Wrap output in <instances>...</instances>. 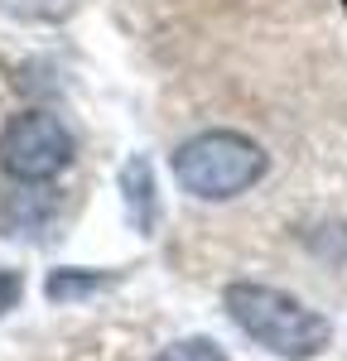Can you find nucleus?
<instances>
[{
  "mask_svg": "<svg viewBox=\"0 0 347 361\" xmlns=\"http://www.w3.org/2000/svg\"><path fill=\"white\" fill-rule=\"evenodd\" d=\"M111 279L116 275H106V270H54L49 284H44V294H49L54 304H78V299H87V294L106 289Z\"/></svg>",
  "mask_w": 347,
  "mask_h": 361,
  "instance_id": "5",
  "label": "nucleus"
},
{
  "mask_svg": "<svg viewBox=\"0 0 347 361\" xmlns=\"http://www.w3.org/2000/svg\"><path fill=\"white\" fill-rule=\"evenodd\" d=\"M20 294H25V279L15 275V270H5V265H0V318L20 304Z\"/></svg>",
  "mask_w": 347,
  "mask_h": 361,
  "instance_id": "8",
  "label": "nucleus"
},
{
  "mask_svg": "<svg viewBox=\"0 0 347 361\" xmlns=\"http://www.w3.org/2000/svg\"><path fill=\"white\" fill-rule=\"evenodd\" d=\"M73 164V135L49 111H20L0 130V169L20 183H49Z\"/></svg>",
  "mask_w": 347,
  "mask_h": 361,
  "instance_id": "3",
  "label": "nucleus"
},
{
  "mask_svg": "<svg viewBox=\"0 0 347 361\" xmlns=\"http://www.w3.org/2000/svg\"><path fill=\"white\" fill-rule=\"evenodd\" d=\"M154 361H227V352L212 337H183V342H169Z\"/></svg>",
  "mask_w": 347,
  "mask_h": 361,
  "instance_id": "6",
  "label": "nucleus"
},
{
  "mask_svg": "<svg viewBox=\"0 0 347 361\" xmlns=\"http://www.w3.org/2000/svg\"><path fill=\"white\" fill-rule=\"evenodd\" d=\"M222 304H227V318L256 347L285 361H309L318 352H328V342H333V323L304 299H294L289 289H275V284L236 279L222 289Z\"/></svg>",
  "mask_w": 347,
  "mask_h": 361,
  "instance_id": "1",
  "label": "nucleus"
},
{
  "mask_svg": "<svg viewBox=\"0 0 347 361\" xmlns=\"http://www.w3.org/2000/svg\"><path fill=\"white\" fill-rule=\"evenodd\" d=\"M121 197H126V217H130V226L140 231V236H150L154 231V217H159V197H154V169H150V159H126V169H121Z\"/></svg>",
  "mask_w": 347,
  "mask_h": 361,
  "instance_id": "4",
  "label": "nucleus"
},
{
  "mask_svg": "<svg viewBox=\"0 0 347 361\" xmlns=\"http://www.w3.org/2000/svg\"><path fill=\"white\" fill-rule=\"evenodd\" d=\"M270 173V154L241 130H202L174 149V178L202 202H231Z\"/></svg>",
  "mask_w": 347,
  "mask_h": 361,
  "instance_id": "2",
  "label": "nucleus"
},
{
  "mask_svg": "<svg viewBox=\"0 0 347 361\" xmlns=\"http://www.w3.org/2000/svg\"><path fill=\"white\" fill-rule=\"evenodd\" d=\"M0 10L20 15V20H63L73 10V0H0Z\"/></svg>",
  "mask_w": 347,
  "mask_h": 361,
  "instance_id": "7",
  "label": "nucleus"
}]
</instances>
